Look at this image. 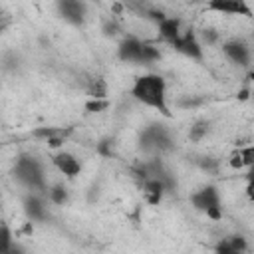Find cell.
<instances>
[{
    "label": "cell",
    "instance_id": "obj_1",
    "mask_svg": "<svg viewBox=\"0 0 254 254\" xmlns=\"http://www.w3.org/2000/svg\"><path fill=\"white\" fill-rule=\"evenodd\" d=\"M131 97L139 103H143L145 107H151L155 111H159L165 117H171V109H169V101H167V81L163 75L159 73H143L139 77H135L133 85H131Z\"/></svg>",
    "mask_w": 254,
    "mask_h": 254
},
{
    "label": "cell",
    "instance_id": "obj_2",
    "mask_svg": "<svg viewBox=\"0 0 254 254\" xmlns=\"http://www.w3.org/2000/svg\"><path fill=\"white\" fill-rule=\"evenodd\" d=\"M14 177L20 185L28 187L30 190H46V175L42 163L32 155H20L14 165Z\"/></svg>",
    "mask_w": 254,
    "mask_h": 254
},
{
    "label": "cell",
    "instance_id": "obj_3",
    "mask_svg": "<svg viewBox=\"0 0 254 254\" xmlns=\"http://www.w3.org/2000/svg\"><path fill=\"white\" fill-rule=\"evenodd\" d=\"M190 204L204 212L210 220H220L222 218V204H220V194L214 185H204L198 190L190 194Z\"/></svg>",
    "mask_w": 254,
    "mask_h": 254
},
{
    "label": "cell",
    "instance_id": "obj_4",
    "mask_svg": "<svg viewBox=\"0 0 254 254\" xmlns=\"http://www.w3.org/2000/svg\"><path fill=\"white\" fill-rule=\"evenodd\" d=\"M208 12L226 14V16H240V18H254V12L248 0H208Z\"/></svg>",
    "mask_w": 254,
    "mask_h": 254
},
{
    "label": "cell",
    "instance_id": "obj_5",
    "mask_svg": "<svg viewBox=\"0 0 254 254\" xmlns=\"http://www.w3.org/2000/svg\"><path fill=\"white\" fill-rule=\"evenodd\" d=\"M60 16L71 24V26H81L87 16V4L85 0H58L56 2Z\"/></svg>",
    "mask_w": 254,
    "mask_h": 254
},
{
    "label": "cell",
    "instance_id": "obj_6",
    "mask_svg": "<svg viewBox=\"0 0 254 254\" xmlns=\"http://www.w3.org/2000/svg\"><path fill=\"white\" fill-rule=\"evenodd\" d=\"M173 48L190 60H196V62L202 60V42L192 30H185L183 36L173 44Z\"/></svg>",
    "mask_w": 254,
    "mask_h": 254
},
{
    "label": "cell",
    "instance_id": "obj_7",
    "mask_svg": "<svg viewBox=\"0 0 254 254\" xmlns=\"http://www.w3.org/2000/svg\"><path fill=\"white\" fill-rule=\"evenodd\" d=\"M143 48H145V42H141L139 38L127 36L117 48V58L125 64L143 65Z\"/></svg>",
    "mask_w": 254,
    "mask_h": 254
},
{
    "label": "cell",
    "instance_id": "obj_8",
    "mask_svg": "<svg viewBox=\"0 0 254 254\" xmlns=\"http://www.w3.org/2000/svg\"><path fill=\"white\" fill-rule=\"evenodd\" d=\"M222 54L236 65L246 67L250 64V48L240 40H228L222 44Z\"/></svg>",
    "mask_w": 254,
    "mask_h": 254
},
{
    "label": "cell",
    "instance_id": "obj_9",
    "mask_svg": "<svg viewBox=\"0 0 254 254\" xmlns=\"http://www.w3.org/2000/svg\"><path fill=\"white\" fill-rule=\"evenodd\" d=\"M52 163H54V167H56L62 175H65L67 179L77 177L79 171H81V163H79L77 157H75L73 153H69V151H58V153L52 157Z\"/></svg>",
    "mask_w": 254,
    "mask_h": 254
},
{
    "label": "cell",
    "instance_id": "obj_10",
    "mask_svg": "<svg viewBox=\"0 0 254 254\" xmlns=\"http://www.w3.org/2000/svg\"><path fill=\"white\" fill-rule=\"evenodd\" d=\"M157 26H159V38L165 44H169V46H173L183 36V22H181V18L165 16L161 22H157Z\"/></svg>",
    "mask_w": 254,
    "mask_h": 254
},
{
    "label": "cell",
    "instance_id": "obj_11",
    "mask_svg": "<svg viewBox=\"0 0 254 254\" xmlns=\"http://www.w3.org/2000/svg\"><path fill=\"white\" fill-rule=\"evenodd\" d=\"M22 206H24L26 216H28L32 222H42V220H46V216H48L46 200H44L38 192H30V194L24 198Z\"/></svg>",
    "mask_w": 254,
    "mask_h": 254
},
{
    "label": "cell",
    "instance_id": "obj_12",
    "mask_svg": "<svg viewBox=\"0 0 254 254\" xmlns=\"http://www.w3.org/2000/svg\"><path fill=\"white\" fill-rule=\"evenodd\" d=\"M143 190H145V196L151 204H159L163 194L169 189H167V185L161 177H147V179H143Z\"/></svg>",
    "mask_w": 254,
    "mask_h": 254
},
{
    "label": "cell",
    "instance_id": "obj_13",
    "mask_svg": "<svg viewBox=\"0 0 254 254\" xmlns=\"http://www.w3.org/2000/svg\"><path fill=\"white\" fill-rule=\"evenodd\" d=\"M228 163H230L232 169H246V167H250V165L254 163V143L236 149V151L230 155Z\"/></svg>",
    "mask_w": 254,
    "mask_h": 254
},
{
    "label": "cell",
    "instance_id": "obj_14",
    "mask_svg": "<svg viewBox=\"0 0 254 254\" xmlns=\"http://www.w3.org/2000/svg\"><path fill=\"white\" fill-rule=\"evenodd\" d=\"M46 196H48V200H50L52 204L64 206V204L69 200V190H67V187L56 183V185H52V187L46 189Z\"/></svg>",
    "mask_w": 254,
    "mask_h": 254
},
{
    "label": "cell",
    "instance_id": "obj_15",
    "mask_svg": "<svg viewBox=\"0 0 254 254\" xmlns=\"http://www.w3.org/2000/svg\"><path fill=\"white\" fill-rule=\"evenodd\" d=\"M85 91H87V95H89V97L105 99V97H107V83H105V79H103V77L93 75V77H89V79H87V83H85Z\"/></svg>",
    "mask_w": 254,
    "mask_h": 254
},
{
    "label": "cell",
    "instance_id": "obj_16",
    "mask_svg": "<svg viewBox=\"0 0 254 254\" xmlns=\"http://www.w3.org/2000/svg\"><path fill=\"white\" fill-rule=\"evenodd\" d=\"M14 250V238H12V230L2 224L0 228V254H8Z\"/></svg>",
    "mask_w": 254,
    "mask_h": 254
},
{
    "label": "cell",
    "instance_id": "obj_17",
    "mask_svg": "<svg viewBox=\"0 0 254 254\" xmlns=\"http://www.w3.org/2000/svg\"><path fill=\"white\" fill-rule=\"evenodd\" d=\"M206 133H208V123L206 121H196V123H192L190 131H189V139L198 143V141H202L206 137Z\"/></svg>",
    "mask_w": 254,
    "mask_h": 254
},
{
    "label": "cell",
    "instance_id": "obj_18",
    "mask_svg": "<svg viewBox=\"0 0 254 254\" xmlns=\"http://www.w3.org/2000/svg\"><path fill=\"white\" fill-rule=\"evenodd\" d=\"M109 107V99L105 97V99H97V97H89L87 101H85V111L87 113H101V111H105Z\"/></svg>",
    "mask_w": 254,
    "mask_h": 254
},
{
    "label": "cell",
    "instance_id": "obj_19",
    "mask_svg": "<svg viewBox=\"0 0 254 254\" xmlns=\"http://www.w3.org/2000/svg\"><path fill=\"white\" fill-rule=\"evenodd\" d=\"M157 60H161L159 48H155L151 44H145V48H143V65H149V64H153Z\"/></svg>",
    "mask_w": 254,
    "mask_h": 254
},
{
    "label": "cell",
    "instance_id": "obj_20",
    "mask_svg": "<svg viewBox=\"0 0 254 254\" xmlns=\"http://www.w3.org/2000/svg\"><path fill=\"white\" fill-rule=\"evenodd\" d=\"M226 238H228V242H230L234 254L248 250V244H246V238H244V236H240V234H232V236H226Z\"/></svg>",
    "mask_w": 254,
    "mask_h": 254
},
{
    "label": "cell",
    "instance_id": "obj_21",
    "mask_svg": "<svg viewBox=\"0 0 254 254\" xmlns=\"http://www.w3.org/2000/svg\"><path fill=\"white\" fill-rule=\"evenodd\" d=\"M200 42L202 44H206V46H214L216 42H218V32L214 30V28H204V30H200Z\"/></svg>",
    "mask_w": 254,
    "mask_h": 254
},
{
    "label": "cell",
    "instance_id": "obj_22",
    "mask_svg": "<svg viewBox=\"0 0 254 254\" xmlns=\"http://www.w3.org/2000/svg\"><path fill=\"white\" fill-rule=\"evenodd\" d=\"M246 196H248V198L254 202V177L246 181Z\"/></svg>",
    "mask_w": 254,
    "mask_h": 254
},
{
    "label": "cell",
    "instance_id": "obj_23",
    "mask_svg": "<svg viewBox=\"0 0 254 254\" xmlns=\"http://www.w3.org/2000/svg\"><path fill=\"white\" fill-rule=\"evenodd\" d=\"M115 30H117V26L113 22H107L105 24V34H115Z\"/></svg>",
    "mask_w": 254,
    "mask_h": 254
},
{
    "label": "cell",
    "instance_id": "obj_24",
    "mask_svg": "<svg viewBox=\"0 0 254 254\" xmlns=\"http://www.w3.org/2000/svg\"><path fill=\"white\" fill-rule=\"evenodd\" d=\"M252 177H254V163H252L250 167H246V181L252 179Z\"/></svg>",
    "mask_w": 254,
    "mask_h": 254
},
{
    "label": "cell",
    "instance_id": "obj_25",
    "mask_svg": "<svg viewBox=\"0 0 254 254\" xmlns=\"http://www.w3.org/2000/svg\"><path fill=\"white\" fill-rule=\"evenodd\" d=\"M189 2H192V4H194V2H200V0H189Z\"/></svg>",
    "mask_w": 254,
    "mask_h": 254
}]
</instances>
